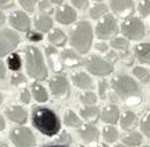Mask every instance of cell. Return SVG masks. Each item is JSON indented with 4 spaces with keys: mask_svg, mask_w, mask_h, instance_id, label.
<instances>
[{
    "mask_svg": "<svg viewBox=\"0 0 150 147\" xmlns=\"http://www.w3.org/2000/svg\"><path fill=\"white\" fill-rule=\"evenodd\" d=\"M33 125L40 133L47 137H53L60 131V121L53 110L39 107L33 110Z\"/></svg>",
    "mask_w": 150,
    "mask_h": 147,
    "instance_id": "obj_1",
    "label": "cell"
},
{
    "mask_svg": "<svg viewBox=\"0 0 150 147\" xmlns=\"http://www.w3.org/2000/svg\"><path fill=\"white\" fill-rule=\"evenodd\" d=\"M93 38V28L87 21L76 23L71 30V45L80 54H87L90 51Z\"/></svg>",
    "mask_w": 150,
    "mask_h": 147,
    "instance_id": "obj_2",
    "label": "cell"
},
{
    "mask_svg": "<svg viewBox=\"0 0 150 147\" xmlns=\"http://www.w3.org/2000/svg\"><path fill=\"white\" fill-rule=\"evenodd\" d=\"M25 67L28 75L36 82L47 78V68L44 62L42 52L35 46H28L25 50Z\"/></svg>",
    "mask_w": 150,
    "mask_h": 147,
    "instance_id": "obj_3",
    "label": "cell"
},
{
    "mask_svg": "<svg viewBox=\"0 0 150 147\" xmlns=\"http://www.w3.org/2000/svg\"><path fill=\"white\" fill-rule=\"evenodd\" d=\"M111 85L115 94L124 100L133 97H139L141 93L137 83L131 76H127V75H117L112 78Z\"/></svg>",
    "mask_w": 150,
    "mask_h": 147,
    "instance_id": "obj_4",
    "label": "cell"
},
{
    "mask_svg": "<svg viewBox=\"0 0 150 147\" xmlns=\"http://www.w3.org/2000/svg\"><path fill=\"white\" fill-rule=\"evenodd\" d=\"M121 32L128 39L140 40L146 35V28L139 18H128L121 24Z\"/></svg>",
    "mask_w": 150,
    "mask_h": 147,
    "instance_id": "obj_5",
    "label": "cell"
},
{
    "mask_svg": "<svg viewBox=\"0 0 150 147\" xmlns=\"http://www.w3.org/2000/svg\"><path fill=\"white\" fill-rule=\"evenodd\" d=\"M118 34V23L112 14H106L100 18L96 27V36L102 40L111 39Z\"/></svg>",
    "mask_w": 150,
    "mask_h": 147,
    "instance_id": "obj_6",
    "label": "cell"
},
{
    "mask_svg": "<svg viewBox=\"0 0 150 147\" xmlns=\"http://www.w3.org/2000/svg\"><path fill=\"white\" fill-rule=\"evenodd\" d=\"M20 44V37L16 32L9 29L0 31V57L13 53Z\"/></svg>",
    "mask_w": 150,
    "mask_h": 147,
    "instance_id": "obj_7",
    "label": "cell"
},
{
    "mask_svg": "<svg viewBox=\"0 0 150 147\" xmlns=\"http://www.w3.org/2000/svg\"><path fill=\"white\" fill-rule=\"evenodd\" d=\"M11 139L15 147H35L36 138L30 129L25 127L15 128L11 133Z\"/></svg>",
    "mask_w": 150,
    "mask_h": 147,
    "instance_id": "obj_8",
    "label": "cell"
},
{
    "mask_svg": "<svg viewBox=\"0 0 150 147\" xmlns=\"http://www.w3.org/2000/svg\"><path fill=\"white\" fill-rule=\"evenodd\" d=\"M84 66L89 73L96 76H108L113 71V64L96 55L88 57L84 62Z\"/></svg>",
    "mask_w": 150,
    "mask_h": 147,
    "instance_id": "obj_9",
    "label": "cell"
},
{
    "mask_svg": "<svg viewBox=\"0 0 150 147\" xmlns=\"http://www.w3.org/2000/svg\"><path fill=\"white\" fill-rule=\"evenodd\" d=\"M49 86H50L51 93L56 98L66 99L69 95V83L67 78L62 75L53 76L49 82Z\"/></svg>",
    "mask_w": 150,
    "mask_h": 147,
    "instance_id": "obj_10",
    "label": "cell"
},
{
    "mask_svg": "<svg viewBox=\"0 0 150 147\" xmlns=\"http://www.w3.org/2000/svg\"><path fill=\"white\" fill-rule=\"evenodd\" d=\"M110 7L112 12L120 18H128L135 10L133 0H111Z\"/></svg>",
    "mask_w": 150,
    "mask_h": 147,
    "instance_id": "obj_11",
    "label": "cell"
},
{
    "mask_svg": "<svg viewBox=\"0 0 150 147\" xmlns=\"http://www.w3.org/2000/svg\"><path fill=\"white\" fill-rule=\"evenodd\" d=\"M9 23L14 29H16L19 31L28 32V31H30V28H31L30 18L24 12H21V10H15L11 14Z\"/></svg>",
    "mask_w": 150,
    "mask_h": 147,
    "instance_id": "obj_12",
    "label": "cell"
},
{
    "mask_svg": "<svg viewBox=\"0 0 150 147\" xmlns=\"http://www.w3.org/2000/svg\"><path fill=\"white\" fill-rule=\"evenodd\" d=\"M77 14L69 5H60L56 12V20L65 25L72 24L76 21Z\"/></svg>",
    "mask_w": 150,
    "mask_h": 147,
    "instance_id": "obj_13",
    "label": "cell"
},
{
    "mask_svg": "<svg viewBox=\"0 0 150 147\" xmlns=\"http://www.w3.org/2000/svg\"><path fill=\"white\" fill-rule=\"evenodd\" d=\"M5 114L8 120H11L12 122H14L16 124H24L28 120L27 110L21 106H15V105L9 106L6 108Z\"/></svg>",
    "mask_w": 150,
    "mask_h": 147,
    "instance_id": "obj_14",
    "label": "cell"
},
{
    "mask_svg": "<svg viewBox=\"0 0 150 147\" xmlns=\"http://www.w3.org/2000/svg\"><path fill=\"white\" fill-rule=\"evenodd\" d=\"M45 55H46V59L49 61V64H50L51 69L54 73H60L64 69L60 54L58 53V51L53 46H46L45 47Z\"/></svg>",
    "mask_w": 150,
    "mask_h": 147,
    "instance_id": "obj_15",
    "label": "cell"
},
{
    "mask_svg": "<svg viewBox=\"0 0 150 147\" xmlns=\"http://www.w3.org/2000/svg\"><path fill=\"white\" fill-rule=\"evenodd\" d=\"M79 136L86 143H95L99 138V130L90 123L82 124V127L79 130Z\"/></svg>",
    "mask_w": 150,
    "mask_h": 147,
    "instance_id": "obj_16",
    "label": "cell"
},
{
    "mask_svg": "<svg viewBox=\"0 0 150 147\" xmlns=\"http://www.w3.org/2000/svg\"><path fill=\"white\" fill-rule=\"evenodd\" d=\"M60 57H61L62 66L66 67V68H75V67H79L82 63L80 55L77 54L75 51L69 50V48L64 50L60 53Z\"/></svg>",
    "mask_w": 150,
    "mask_h": 147,
    "instance_id": "obj_17",
    "label": "cell"
},
{
    "mask_svg": "<svg viewBox=\"0 0 150 147\" xmlns=\"http://www.w3.org/2000/svg\"><path fill=\"white\" fill-rule=\"evenodd\" d=\"M72 80H73L75 86H77L79 89H82V90H90V89L93 90L94 89V80L86 73L79 71V73L73 74Z\"/></svg>",
    "mask_w": 150,
    "mask_h": 147,
    "instance_id": "obj_18",
    "label": "cell"
},
{
    "mask_svg": "<svg viewBox=\"0 0 150 147\" xmlns=\"http://www.w3.org/2000/svg\"><path fill=\"white\" fill-rule=\"evenodd\" d=\"M120 111L119 108L114 105H109L104 107V109L100 111V118L108 124H115L119 120Z\"/></svg>",
    "mask_w": 150,
    "mask_h": 147,
    "instance_id": "obj_19",
    "label": "cell"
},
{
    "mask_svg": "<svg viewBox=\"0 0 150 147\" xmlns=\"http://www.w3.org/2000/svg\"><path fill=\"white\" fill-rule=\"evenodd\" d=\"M134 54L139 62L150 66V43H141L134 47Z\"/></svg>",
    "mask_w": 150,
    "mask_h": 147,
    "instance_id": "obj_20",
    "label": "cell"
},
{
    "mask_svg": "<svg viewBox=\"0 0 150 147\" xmlns=\"http://www.w3.org/2000/svg\"><path fill=\"white\" fill-rule=\"evenodd\" d=\"M136 125H137V117H136L135 113H133L131 110H126L120 117L121 129L125 131H131L136 128Z\"/></svg>",
    "mask_w": 150,
    "mask_h": 147,
    "instance_id": "obj_21",
    "label": "cell"
},
{
    "mask_svg": "<svg viewBox=\"0 0 150 147\" xmlns=\"http://www.w3.org/2000/svg\"><path fill=\"white\" fill-rule=\"evenodd\" d=\"M80 115L90 124H94L100 117V110L96 106H87L80 110Z\"/></svg>",
    "mask_w": 150,
    "mask_h": 147,
    "instance_id": "obj_22",
    "label": "cell"
},
{
    "mask_svg": "<svg viewBox=\"0 0 150 147\" xmlns=\"http://www.w3.org/2000/svg\"><path fill=\"white\" fill-rule=\"evenodd\" d=\"M53 27V20L50 18V15L42 14L35 18V28L40 32H49L52 30Z\"/></svg>",
    "mask_w": 150,
    "mask_h": 147,
    "instance_id": "obj_23",
    "label": "cell"
},
{
    "mask_svg": "<svg viewBox=\"0 0 150 147\" xmlns=\"http://www.w3.org/2000/svg\"><path fill=\"white\" fill-rule=\"evenodd\" d=\"M49 41L54 45V46H58V47H62L65 46L66 41H67V37L64 34V31L61 29H58V28H54L52 29L50 32H49Z\"/></svg>",
    "mask_w": 150,
    "mask_h": 147,
    "instance_id": "obj_24",
    "label": "cell"
},
{
    "mask_svg": "<svg viewBox=\"0 0 150 147\" xmlns=\"http://www.w3.org/2000/svg\"><path fill=\"white\" fill-rule=\"evenodd\" d=\"M31 92H33V95L37 102H46L49 100V94L45 90V88L42 84H39L38 82L33 83Z\"/></svg>",
    "mask_w": 150,
    "mask_h": 147,
    "instance_id": "obj_25",
    "label": "cell"
},
{
    "mask_svg": "<svg viewBox=\"0 0 150 147\" xmlns=\"http://www.w3.org/2000/svg\"><path fill=\"white\" fill-rule=\"evenodd\" d=\"M64 123H65V125H67L69 128H81L82 127L81 118L75 114L73 110H67L65 113Z\"/></svg>",
    "mask_w": 150,
    "mask_h": 147,
    "instance_id": "obj_26",
    "label": "cell"
},
{
    "mask_svg": "<svg viewBox=\"0 0 150 147\" xmlns=\"http://www.w3.org/2000/svg\"><path fill=\"white\" fill-rule=\"evenodd\" d=\"M142 140H143V138H142L141 133H139V132H131L129 134H127V136H125L122 138L124 145H126V146L128 147L140 146Z\"/></svg>",
    "mask_w": 150,
    "mask_h": 147,
    "instance_id": "obj_27",
    "label": "cell"
},
{
    "mask_svg": "<svg viewBox=\"0 0 150 147\" xmlns=\"http://www.w3.org/2000/svg\"><path fill=\"white\" fill-rule=\"evenodd\" d=\"M109 12V7L108 5L105 4H96L95 6L91 7L89 14H90V18H94V20H98V18H103L104 15H106Z\"/></svg>",
    "mask_w": 150,
    "mask_h": 147,
    "instance_id": "obj_28",
    "label": "cell"
},
{
    "mask_svg": "<svg viewBox=\"0 0 150 147\" xmlns=\"http://www.w3.org/2000/svg\"><path fill=\"white\" fill-rule=\"evenodd\" d=\"M111 46H112L114 50H117V51L127 53V51L129 48V41L126 38L115 37V38H113L112 40H111Z\"/></svg>",
    "mask_w": 150,
    "mask_h": 147,
    "instance_id": "obj_29",
    "label": "cell"
},
{
    "mask_svg": "<svg viewBox=\"0 0 150 147\" xmlns=\"http://www.w3.org/2000/svg\"><path fill=\"white\" fill-rule=\"evenodd\" d=\"M7 64H8V68L13 71H19L22 67V60H21V56L18 53H11L8 55V60H7Z\"/></svg>",
    "mask_w": 150,
    "mask_h": 147,
    "instance_id": "obj_30",
    "label": "cell"
},
{
    "mask_svg": "<svg viewBox=\"0 0 150 147\" xmlns=\"http://www.w3.org/2000/svg\"><path fill=\"white\" fill-rule=\"evenodd\" d=\"M118 130L112 125H108L103 129V138L108 143H114L118 139Z\"/></svg>",
    "mask_w": 150,
    "mask_h": 147,
    "instance_id": "obj_31",
    "label": "cell"
},
{
    "mask_svg": "<svg viewBox=\"0 0 150 147\" xmlns=\"http://www.w3.org/2000/svg\"><path fill=\"white\" fill-rule=\"evenodd\" d=\"M133 74L136 78H139L140 82L142 83H149L150 82V73L148 69L143 67H135L133 69Z\"/></svg>",
    "mask_w": 150,
    "mask_h": 147,
    "instance_id": "obj_32",
    "label": "cell"
},
{
    "mask_svg": "<svg viewBox=\"0 0 150 147\" xmlns=\"http://www.w3.org/2000/svg\"><path fill=\"white\" fill-rule=\"evenodd\" d=\"M140 127H141V131L147 137L150 138V108L148 110H146V113L143 114V116L141 118Z\"/></svg>",
    "mask_w": 150,
    "mask_h": 147,
    "instance_id": "obj_33",
    "label": "cell"
},
{
    "mask_svg": "<svg viewBox=\"0 0 150 147\" xmlns=\"http://www.w3.org/2000/svg\"><path fill=\"white\" fill-rule=\"evenodd\" d=\"M80 101L87 107V106H94L97 101V95L94 92H86L80 95Z\"/></svg>",
    "mask_w": 150,
    "mask_h": 147,
    "instance_id": "obj_34",
    "label": "cell"
},
{
    "mask_svg": "<svg viewBox=\"0 0 150 147\" xmlns=\"http://www.w3.org/2000/svg\"><path fill=\"white\" fill-rule=\"evenodd\" d=\"M137 10L141 16L147 18L150 15V0H141L137 6Z\"/></svg>",
    "mask_w": 150,
    "mask_h": 147,
    "instance_id": "obj_35",
    "label": "cell"
},
{
    "mask_svg": "<svg viewBox=\"0 0 150 147\" xmlns=\"http://www.w3.org/2000/svg\"><path fill=\"white\" fill-rule=\"evenodd\" d=\"M38 7H39V10L43 13V14H51L53 12V7H52V4L49 1V0H40L39 4H38Z\"/></svg>",
    "mask_w": 150,
    "mask_h": 147,
    "instance_id": "obj_36",
    "label": "cell"
},
{
    "mask_svg": "<svg viewBox=\"0 0 150 147\" xmlns=\"http://www.w3.org/2000/svg\"><path fill=\"white\" fill-rule=\"evenodd\" d=\"M38 0H19L20 5L22 6V8L29 13H33L35 10L36 4Z\"/></svg>",
    "mask_w": 150,
    "mask_h": 147,
    "instance_id": "obj_37",
    "label": "cell"
},
{
    "mask_svg": "<svg viewBox=\"0 0 150 147\" xmlns=\"http://www.w3.org/2000/svg\"><path fill=\"white\" fill-rule=\"evenodd\" d=\"M109 90V83L105 80V79H102L98 82V93H99V97L102 100H104L106 98V93Z\"/></svg>",
    "mask_w": 150,
    "mask_h": 147,
    "instance_id": "obj_38",
    "label": "cell"
},
{
    "mask_svg": "<svg viewBox=\"0 0 150 147\" xmlns=\"http://www.w3.org/2000/svg\"><path fill=\"white\" fill-rule=\"evenodd\" d=\"M27 83V78L24 77V75H22V74H15V75H13V77H12V84L14 85V86H21V85H24Z\"/></svg>",
    "mask_w": 150,
    "mask_h": 147,
    "instance_id": "obj_39",
    "label": "cell"
},
{
    "mask_svg": "<svg viewBox=\"0 0 150 147\" xmlns=\"http://www.w3.org/2000/svg\"><path fill=\"white\" fill-rule=\"evenodd\" d=\"M57 143H58V145H61V146L67 147L71 143H72V137L69 136V133L64 132V133H61V136L58 138Z\"/></svg>",
    "mask_w": 150,
    "mask_h": 147,
    "instance_id": "obj_40",
    "label": "cell"
},
{
    "mask_svg": "<svg viewBox=\"0 0 150 147\" xmlns=\"http://www.w3.org/2000/svg\"><path fill=\"white\" fill-rule=\"evenodd\" d=\"M20 97H21V101L23 104H29L31 100V93L28 89H22L21 93H20Z\"/></svg>",
    "mask_w": 150,
    "mask_h": 147,
    "instance_id": "obj_41",
    "label": "cell"
},
{
    "mask_svg": "<svg viewBox=\"0 0 150 147\" xmlns=\"http://www.w3.org/2000/svg\"><path fill=\"white\" fill-rule=\"evenodd\" d=\"M27 38L30 40V41H40L43 39V35L40 32H36V31H28L27 34Z\"/></svg>",
    "mask_w": 150,
    "mask_h": 147,
    "instance_id": "obj_42",
    "label": "cell"
},
{
    "mask_svg": "<svg viewBox=\"0 0 150 147\" xmlns=\"http://www.w3.org/2000/svg\"><path fill=\"white\" fill-rule=\"evenodd\" d=\"M71 2L74 7L82 10H84L88 7V0H71Z\"/></svg>",
    "mask_w": 150,
    "mask_h": 147,
    "instance_id": "obj_43",
    "label": "cell"
},
{
    "mask_svg": "<svg viewBox=\"0 0 150 147\" xmlns=\"http://www.w3.org/2000/svg\"><path fill=\"white\" fill-rule=\"evenodd\" d=\"M14 6V0H0V9H9Z\"/></svg>",
    "mask_w": 150,
    "mask_h": 147,
    "instance_id": "obj_44",
    "label": "cell"
},
{
    "mask_svg": "<svg viewBox=\"0 0 150 147\" xmlns=\"http://www.w3.org/2000/svg\"><path fill=\"white\" fill-rule=\"evenodd\" d=\"M95 47H96V50H97V51H99L100 53H104V52H106V51H108V48H109L108 44H105V43H103V41H100V43H97Z\"/></svg>",
    "mask_w": 150,
    "mask_h": 147,
    "instance_id": "obj_45",
    "label": "cell"
},
{
    "mask_svg": "<svg viewBox=\"0 0 150 147\" xmlns=\"http://www.w3.org/2000/svg\"><path fill=\"white\" fill-rule=\"evenodd\" d=\"M106 59H108V60H109V62L112 64L113 62H115V61L118 60V55H117V53H115V52H113V51H112V52H110V53L108 54Z\"/></svg>",
    "mask_w": 150,
    "mask_h": 147,
    "instance_id": "obj_46",
    "label": "cell"
},
{
    "mask_svg": "<svg viewBox=\"0 0 150 147\" xmlns=\"http://www.w3.org/2000/svg\"><path fill=\"white\" fill-rule=\"evenodd\" d=\"M6 77V67L4 62L0 60V79H4Z\"/></svg>",
    "mask_w": 150,
    "mask_h": 147,
    "instance_id": "obj_47",
    "label": "cell"
},
{
    "mask_svg": "<svg viewBox=\"0 0 150 147\" xmlns=\"http://www.w3.org/2000/svg\"><path fill=\"white\" fill-rule=\"evenodd\" d=\"M6 128V123H5V120H4V117L0 115V131H2L4 129Z\"/></svg>",
    "mask_w": 150,
    "mask_h": 147,
    "instance_id": "obj_48",
    "label": "cell"
},
{
    "mask_svg": "<svg viewBox=\"0 0 150 147\" xmlns=\"http://www.w3.org/2000/svg\"><path fill=\"white\" fill-rule=\"evenodd\" d=\"M5 21H6V16H5V14H4V13L0 10V27H1V25L5 23Z\"/></svg>",
    "mask_w": 150,
    "mask_h": 147,
    "instance_id": "obj_49",
    "label": "cell"
},
{
    "mask_svg": "<svg viewBox=\"0 0 150 147\" xmlns=\"http://www.w3.org/2000/svg\"><path fill=\"white\" fill-rule=\"evenodd\" d=\"M51 4H56V5H62L64 0H49Z\"/></svg>",
    "mask_w": 150,
    "mask_h": 147,
    "instance_id": "obj_50",
    "label": "cell"
},
{
    "mask_svg": "<svg viewBox=\"0 0 150 147\" xmlns=\"http://www.w3.org/2000/svg\"><path fill=\"white\" fill-rule=\"evenodd\" d=\"M98 147H109V145H108V144H105V143H100V144L98 145Z\"/></svg>",
    "mask_w": 150,
    "mask_h": 147,
    "instance_id": "obj_51",
    "label": "cell"
},
{
    "mask_svg": "<svg viewBox=\"0 0 150 147\" xmlns=\"http://www.w3.org/2000/svg\"><path fill=\"white\" fill-rule=\"evenodd\" d=\"M114 147H128V146H126V145H124V144H118V145H115Z\"/></svg>",
    "mask_w": 150,
    "mask_h": 147,
    "instance_id": "obj_52",
    "label": "cell"
},
{
    "mask_svg": "<svg viewBox=\"0 0 150 147\" xmlns=\"http://www.w3.org/2000/svg\"><path fill=\"white\" fill-rule=\"evenodd\" d=\"M0 147H9L7 144H5V143H0Z\"/></svg>",
    "mask_w": 150,
    "mask_h": 147,
    "instance_id": "obj_53",
    "label": "cell"
},
{
    "mask_svg": "<svg viewBox=\"0 0 150 147\" xmlns=\"http://www.w3.org/2000/svg\"><path fill=\"white\" fill-rule=\"evenodd\" d=\"M45 147H66V146H61V145H51V146H45Z\"/></svg>",
    "mask_w": 150,
    "mask_h": 147,
    "instance_id": "obj_54",
    "label": "cell"
},
{
    "mask_svg": "<svg viewBox=\"0 0 150 147\" xmlns=\"http://www.w3.org/2000/svg\"><path fill=\"white\" fill-rule=\"evenodd\" d=\"M1 102H2V94H1V92H0V105H1Z\"/></svg>",
    "mask_w": 150,
    "mask_h": 147,
    "instance_id": "obj_55",
    "label": "cell"
},
{
    "mask_svg": "<svg viewBox=\"0 0 150 147\" xmlns=\"http://www.w3.org/2000/svg\"><path fill=\"white\" fill-rule=\"evenodd\" d=\"M76 147H86V146H83V145H77Z\"/></svg>",
    "mask_w": 150,
    "mask_h": 147,
    "instance_id": "obj_56",
    "label": "cell"
},
{
    "mask_svg": "<svg viewBox=\"0 0 150 147\" xmlns=\"http://www.w3.org/2000/svg\"><path fill=\"white\" fill-rule=\"evenodd\" d=\"M94 1H98V2H100V1H103V0H94Z\"/></svg>",
    "mask_w": 150,
    "mask_h": 147,
    "instance_id": "obj_57",
    "label": "cell"
},
{
    "mask_svg": "<svg viewBox=\"0 0 150 147\" xmlns=\"http://www.w3.org/2000/svg\"><path fill=\"white\" fill-rule=\"evenodd\" d=\"M142 147H150V146H142Z\"/></svg>",
    "mask_w": 150,
    "mask_h": 147,
    "instance_id": "obj_58",
    "label": "cell"
}]
</instances>
